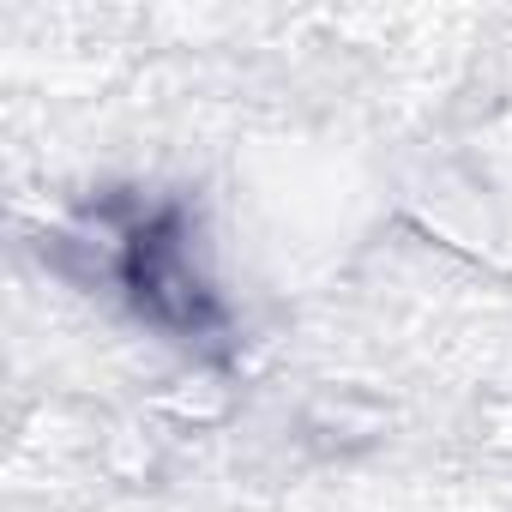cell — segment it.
<instances>
[{
    "mask_svg": "<svg viewBox=\"0 0 512 512\" xmlns=\"http://www.w3.org/2000/svg\"><path fill=\"white\" fill-rule=\"evenodd\" d=\"M79 241L91 247L109 296L163 344L193 362L235 350V314L211 278L199 217L181 193H109L85 211Z\"/></svg>",
    "mask_w": 512,
    "mask_h": 512,
    "instance_id": "6da1fadb",
    "label": "cell"
}]
</instances>
